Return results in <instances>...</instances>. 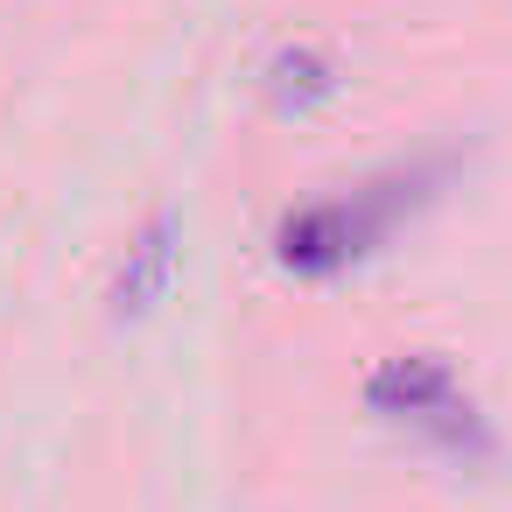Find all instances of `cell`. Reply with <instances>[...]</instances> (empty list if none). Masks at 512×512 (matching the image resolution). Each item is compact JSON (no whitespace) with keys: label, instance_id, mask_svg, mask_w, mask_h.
<instances>
[{"label":"cell","instance_id":"obj_3","mask_svg":"<svg viewBox=\"0 0 512 512\" xmlns=\"http://www.w3.org/2000/svg\"><path fill=\"white\" fill-rule=\"evenodd\" d=\"M176 239H183V232H176V211H155V218L134 232V246H127L120 274H113V316H120V323L148 316V309L169 295L176 260H183V246H176Z\"/></svg>","mask_w":512,"mask_h":512},{"label":"cell","instance_id":"obj_4","mask_svg":"<svg viewBox=\"0 0 512 512\" xmlns=\"http://www.w3.org/2000/svg\"><path fill=\"white\" fill-rule=\"evenodd\" d=\"M267 92H274L281 113H316V106L337 92V64H330L323 50H281V57L267 64Z\"/></svg>","mask_w":512,"mask_h":512},{"label":"cell","instance_id":"obj_2","mask_svg":"<svg viewBox=\"0 0 512 512\" xmlns=\"http://www.w3.org/2000/svg\"><path fill=\"white\" fill-rule=\"evenodd\" d=\"M365 407H372L386 428L414 435L421 449H435V456H449V463H463V470L498 463V428H491V414H484L477 393L456 379V365H442L435 351H400V358L372 365V372H365Z\"/></svg>","mask_w":512,"mask_h":512},{"label":"cell","instance_id":"obj_1","mask_svg":"<svg viewBox=\"0 0 512 512\" xmlns=\"http://www.w3.org/2000/svg\"><path fill=\"white\" fill-rule=\"evenodd\" d=\"M449 176H456V155H414L386 176H365L358 190L316 197L274 225V260L302 281H330V274L358 267L365 253H379L414 211H428Z\"/></svg>","mask_w":512,"mask_h":512}]
</instances>
